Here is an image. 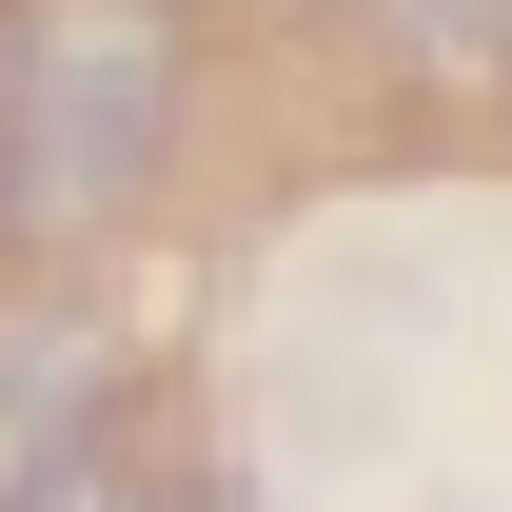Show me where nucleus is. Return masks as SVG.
<instances>
[{"label":"nucleus","instance_id":"20e7f679","mask_svg":"<svg viewBox=\"0 0 512 512\" xmlns=\"http://www.w3.org/2000/svg\"><path fill=\"white\" fill-rule=\"evenodd\" d=\"M0 138H20V0H0Z\"/></svg>","mask_w":512,"mask_h":512},{"label":"nucleus","instance_id":"7ed1b4c3","mask_svg":"<svg viewBox=\"0 0 512 512\" xmlns=\"http://www.w3.org/2000/svg\"><path fill=\"white\" fill-rule=\"evenodd\" d=\"M99 512H217V493H197V473H158V493H99Z\"/></svg>","mask_w":512,"mask_h":512},{"label":"nucleus","instance_id":"f257e3e1","mask_svg":"<svg viewBox=\"0 0 512 512\" xmlns=\"http://www.w3.org/2000/svg\"><path fill=\"white\" fill-rule=\"evenodd\" d=\"M197 99L178 0H20V138H0V256H99L158 217Z\"/></svg>","mask_w":512,"mask_h":512},{"label":"nucleus","instance_id":"39448f33","mask_svg":"<svg viewBox=\"0 0 512 512\" xmlns=\"http://www.w3.org/2000/svg\"><path fill=\"white\" fill-rule=\"evenodd\" d=\"M276 20H335V0H276Z\"/></svg>","mask_w":512,"mask_h":512},{"label":"nucleus","instance_id":"f03ea898","mask_svg":"<svg viewBox=\"0 0 512 512\" xmlns=\"http://www.w3.org/2000/svg\"><path fill=\"white\" fill-rule=\"evenodd\" d=\"M434 99H512V0H355Z\"/></svg>","mask_w":512,"mask_h":512}]
</instances>
